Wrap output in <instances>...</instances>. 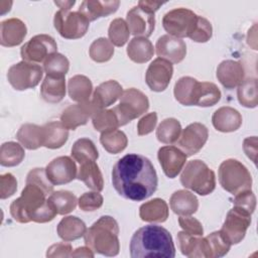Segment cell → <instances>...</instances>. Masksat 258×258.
Here are the masks:
<instances>
[{"label":"cell","instance_id":"cell-24","mask_svg":"<svg viewBox=\"0 0 258 258\" xmlns=\"http://www.w3.org/2000/svg\"><path fill=\"white\" fill-rule=\"evenodd\" d=\"M122 94V86L115 80H109L100 84L95 89L91 101L97 110L105 109L113 105Z\"/></svg>","mask_w":258,"mask_h":258},{"label":"cell","instance_id":"cell-43","mask_svg":"<svg viewBox=\"0 0 258 258\" xmlns=\"http://www.w3.org/2000/svg\"><path fill=\"white\" fill-rule=\"evenodd\" d=\"M89 54L91 58L96 62H106L113 56L114 46L109 39L105 37H99L91 43Z\"/></svg>","mask_w":258,"mask_h":258},{"label":"cell","instance_id":"cell-20","mask_svg":"<svg viewBox=\"0 0 258 258\" xmlns=\"http://www.w3.org/2000/svg\"><path fill=\"white\" fill-rule=\"evenodd\" d=\"M97 111L92 101L70 105L60 114V122L71 130L77 129L79 126L87 124L88 120Z\"/></svg>","mask_w":258,"mask_h":258},{"label":"cell","instance_id":"cell-34","mask_svg":"<svg viewBox=\"0 0 258 258\" xmlns=\"http://www.w3.org/2000/svg\"><path fill=\"white\" fill-rule=\"evenodd\" d=\"M127 55L136 63H144L150 60L154 54L153 44L146 37H134L127 46Z\"/></svg>","mask_w":258,"mask_h":258},{"label":"cell","instance_id":"cell-48","mask_svg":"<svg viewBox=\"0 0 258 258\" xmlns=\"http://www.w3.org/2000/svg\"><path fill=\"white\" fill-rule=\"evenodd\" d=\"M104 199L99 191L84 192L78 200L79 208L84 212H95L103 206Z\"/></svg>","mask_w":258,"mask_h":258},{"label":"cell","instance_id":"cell-32","mask_svg":"<svg viewBox=\"0 0 258 258\" xmlns=\"http://www.w3.org/2000/svg\"><path fill=\"white\" fill-rule=\"evenodd\" d=\"M17 140L28 150H35L43 146V126L25 123L16 133Z\"/></svg>","mask_w":258,"mask_h":258},{"label":"cell","instance_id":"cell-12","mask_svg":"<svg viewBox=\"0 0 258 258\" xmlns=\"http://www.w3.org/2000/svg\"><path fill=\"white\" fill-rule=\"evenodd\" d=\"M250 225L251 214L242 208L234 206L227 213L220 232L231 245H235L244 239Z\"/></svg>","mask_w":258,"mask_h":258},{"label":"cell","instance_id":"cell-2","mask_svg":"<svg viewBox=\"0 0 258 258\" xmlns=\"http://www.w3.org/2000/svg\"><path fill=\"white\" fill-rule=\"evenodd\" d=\"M132 258H173L175 247L170 233L163 227L147 225L139 228L130 241Z\"/></svg>","mask_w":258,"mask_h":258},{"label":"cell","instance_id":"cell-15","mask_svg":"<svg viewBox=\"0 0 258 258\" xmlns=\"http://www.w3.org/2000/svg\"><path fill=\"white\" fill-rule=\"evenodd\" d=\"M173 75V67L166 59L157 57L148 66L145 82L153 92H163L169 85Z\"/></svg>","mask_w":258,"mask_h":258},{"label":"cell","instance_id":"cell-18","mask_svg":"<svg viewBox=\"0 0 258 258\" xmlns=\"http://www.w3.org/2000/svg\"><path fill=\"white\" fill-rule=\"evenodd\" d=\"M187 155L175 146H162L157 152V158L164 174L169 178L176 177L183 168Z\"/></svg>","mask_w":258,"mask_h":258},{"label":"cell","instance_id":"cell-55","mask_svg":"<svg viewBox=\"0 0 258 258\" xmlns=\"http://www.w3.org/2000/svg\"><path fill=\"white\" fill-rule=\"evenodd\" d=\"M243 149L246 155L256 163V155H257V137H247L243 142Z\"/></svg>","mask_w":258,"mask_h":258},{"label":"cell","instance_id":"cell-10","mask_svg":"<svg viewBox=\"0 0 258 258\" xmlns=\"http://www.w3.org/2000/svg\"><path fill=\"white\" fill-rule=\"evenodd\" d=\"M53 25L61 37L78 39L87 33L90 21L79 11L59 9L54 14Z\"/></svg>","mask_w":258,"mask_h":258},{"label":"cell","instance_id":"cell-16","mask_svg":"<svg viewBox=\"0 0 258 258\" xmlns=\"http://www.w3.org/2000/svg\"><path fill=\"white\" fill-rule=\"evenodd\" d=\"M77 165L74 158L59 156L52 159L45 167L46 176L53 185L66 184L77 178Z\"/></svg>","mask_w":258,"mask_h":258},{"label":"cell","instance_id":"cell-40","mask_svg":"<svg viewBox=\"0 0 258 258\" xmlns=\"http://www.w3.org/2000/svg\"><path fill=\"white\" fill-rule=\"evenodd\" d=\"M100 142L106 151L111 154H117L127 147L128 139L123 131L115 129L103 132L100 136Z\"/></svg>","mask_w":258,"mask_h":258},{"label":"cell","instance_id":"cell-45","mask_svg":"<svg viewBox=\"0 0 258 258\" xmlns=\"http://www.w3.org/2000/svg\"><path fill=\"white\" fill-rule=\"evenodd\" d=\"M130 31L126 21L123 18H115L111 21L108 36L112 44L116 46H123L129 39Z\"/></svg>","mask_w":258,"mask_h":258},{"label":"cell","instance_id":"cell-50","mask_svg":"<svg viewBox=\"0 0 258 258\" xmlns=\"http://www.w3.org/2000/svg\"><path fill=\"white\" fill-rule=\"evenodd\" d=\"M233 204L235 207L242 208L252 215L256 208V197L251 189L244 190L235 196Z\"/></svg>","mask_w":258,"mask_h":258},{"label":"cell","instance_id":"cell-54","mask_svg":"<svg viewBox=\"0 0 258 258\" xmlns=\"http://www.w3.org/2000/svg\"><path fill=\"white\" fill-rule=\"evenodd\" d=\"M73 247L71 244L62 242L51 245L46 252V257H71Z\"/></svg>","mask_w":258,"mask_h":258},{"label":"cell","instance_id":"cell-21","mask_svg":"<svg viewBox=\"0 0 258 258\" xmlns=\"http://www.w3.org/2000/svg\"><path fill=\"white\" fill-rule=\"evenodd\" d=\"M177 242L182 255L188 258H212L211 249L206 238L181 231L177 233Z\"/></svg>","mask_w":258,"mask_h":258},{"label":"cell","instance_id":"cell-56","mask_svg":"<svg viewBox=\"0 0 258 258\" xmlns=\"http://www.w3.org/2000/svg\"><path fill=\"white\" fill-rule=\"evenodd\" d=\"M164 3L163 2H155V1H139L138 2V6L140 8H142L143 10H146L148 12L154 13L155 11H157L159 9V7H161Z\"/></svg>","mask_w":258,"mask_h":258},{"label":"cell","instance_id":"cell-44","mask_svg":"<svg viewBox=\"0 0 258 258\" xmlns=\"http://www.w3.org/2000/svg\"><path fill=\"white\" fill-rule=\"evenodd\" d=\"M70 69V61L61 53L54 52L43 61V71L46 75L64 77Z\"/></svg>","mask_w":258,"mask_h":258},{"label":"cell","instance_id":"cell-53","mask_svg":"<svg viewBox=\"0 0 258 258\" xmlns=\"http://www.w3.org/2000/svg\"><path fill=\"white\" fill-rule=\"evenodd\" d=\"M157 123L156 112H151L143 116L137 123V133L139 136H144L151 133Z\"/></svg>","mask_w":258,"mask_h":258},{"label":"cell","instance_id":"cell-19","mask_svg":"<svg viewBox=\"0 0 258 258\" xmlns=\"http://www.w3.org/2000/svg\"><path fill=\"white\" fill-rule=\"evenodd\" d=\"M155 51L158 57L166 59L171 63H178L186 55V44L180 38L164 34L157 39Z\"/></svg>","mask_w":258,"mask_h":258},{"label":"cell","instance_id":"cell-38","mask_svg":"<svg viewBox=\"0 0 258 258\" xmlns=\"http://www.w3.org/2000/svg\"><path fill=\"white\" fill-rule=\"evenodd\" d=\"M25 152L17 142L8 141L1 145L0 148V163L2 166L12 167L20 164L24 159Z\"/></svg>","mask_w":258,"mask_h":258},{"label":"cell","instance_id":"cell-9","mask_svg":"<svg viewBox=\"0 0 258 258\" xmlns=\"http://www.w3.org/2000/svg\"><path fill=\"white\" fill-rule=\"evenodd\" d=\"M198 16L187 8H175L166 12L162 18V26L168 35L176 38L189 37L194 32Z\"/></svg>","mask_w":258,"mask_h":258},{"label":"cell","instance_id":"cell-6","mask_svg":"<svg viewBox=\"0 0 258 258\" xmlns=\"http://www.w3.org/2000/svg\"><path fill=\"white\" fill-rule=\"evenodd\" d=\"M180 182L200 196H207L216 187L215 172L201 159L188 161L180 174Z\"/></svg>","mask_w":258,"mask_h":258},{"label":"cell","instance_id":"cell-8","mask_svg":"<svg viewBox=\"0 0 258 258\" xmlns=\"http://www.w3.org/2000/svg\"><path fill=\"white\" fill-rule=\"evenodd\" d=\"M149 109V101L141 91L130 88L123 91L120 103L113 108L116 113L120 126H124L133 119L140 117Z\"/></svg>","mask_w":258,"mask_h":258},{"label":"cell","instance_id":"cell-28","mask_svg":"<svg viewBox=\"0 0 258 258\" xmlns=\"http://www.w3.org/2000/svg\"><path fill=\"white\" fill-rule=\"evenodd\" d=\"M40 96L47 103H59L66 96L64 77L46 75L40 87Z\"/></svg>","mask_w":258,"mask_h":258},{"label":"cell","instance_id":"cell-33","mask_svg":"<svg viewBox=\"0 0 258 258\" xmlns=\"http://www.w3.org/2000/svg\"><path fill=\"white\" fill-rule=\"evenodd\" d=\"M77 178L95 191L100 192L104 188L103 175L96 161H86L81 163Z\"/></svg>","mask_w":258,"mask_h":258},{"label":"cell","instance_id":"cell-11","mask_svg":"<svg viewBox=\"0 0 258 258\" xmlns=\"http://www.w3.org/2000/svg\"><path fill=\"white\" fill-rule=\"evenodd\" d=\"M43 69L36 63L21 60L11 66L7 72L9 84L17 91L35 88L41 81Z\"/></svg>","mask_w":258,"mask_h":258},{"label":"cell","instance_id":"cell-31","mask_svg":"<svg viewBox=\"0 0 258 258\" xmlns=\"http://www.w3.org/2000/svg\"><path fill=\"white\" fill-rule=\"evenodd\" d=\"M87 227L84 221L75 216H68L62 218L56 228L58 237L66 242L80 239L85 235Z\"/></svg>","mask_w":258,"mask_h":258},{"label":"cell","instance_id":"cell-3","mask_svg":"<svg viewBox=\"0 0 258 258\" xmlns=\"http://www.w3.org/2000/svg\"><path fill=\"white\" fill-rule=\"evenodd\" d=\"M175 100L183 106L211 107L221 100V91L211 82H199L192 77L179 78L173 88Z\"/></svg>","mask_w":258,"mask_h":258},{"label":"cell","instance_id":"cell-41","mask_svg":"<svg viewBox=\"0 0 258 258\" xmlns=\"http://www.w3.org/2000/svg\"><path fill=\"white\" fill-rule=\"evenodd\" d=\"M49 202L55 208L57 215H67L77 207V197L70 190L52 191L48 197Z\"/></svg>","mask_w":258,"mask_h":258},{"label":"cell","instance_id":"cell-14","mask_svg":"<svg viewBox=\"0 0 258 258\" xmlns=\"http://www.w3.org/2000/svg\"><path fill=\"white\" fill-rule=\"evenodd\" d=\"M209 137L208 128L199 122L187 125L180 133L176 145L187 156L197 154L206 144Z\"/></svg>","mask_w":258,"mask_h":258},{"label":"cell","instance_id":"cell-30","mask_svg":"<svg viewBox=\"0 0 258 258\" xmlns=\"http://www.w3.org/2000/svg\"><path fill=\"white\" fill-rule=\"evenodd\" d=\"M69 129L59 121H51L43 125V146L49 149L60 148L68 141Z\"/></svg>","mask_w":258,"mask_h":258},{"label":"cell","instance_id":"cell-7","mask_svg":"<svg viewBox=\"0 0 258 258\" xmlns=\"http://www.w3.org/2000/svg\"><path fill=\"white\" fill-rule=\"evenodd\" d=\"M218 176L221 186L233 196L251 189V173L248 168L237 159L229 158L224 160L219 166Z\"/></svg>","mask_w":258,"mask_h":258},{"label":"cell","instance_id":"cell-58","mask_svg":"<svg viewBox=\"0 0 258 258\" xmlns=\"http://www.w3.org/2000/svg\"><path fill=\"white\" fill-rule=\"evenodd\" d=\"M75 3L76 1H54V4L62 10H71L72 6H74Z\"/></svg>","mask_w":258,"mask_h":258},{"label":"cell","instance_id":"cell-4","mask_svg":"<svg viewBox=\"0 0 258 258\" xmlns=\"http://www.w3.org/2000/svg\"><path fill=\"white\" fill-rule=\"evenodd\" d=\"M119 226L117 221L111 216H102L89 229H87L84 239L85 244L104 256L113 257L119 254Z\"/></svg>","mask_w":258,"mask_h":258},{"label":"cell","instance_id":"cell-13","mask_svg":"<svg viewBox=\"0 0 258 258\" xmlns=\"http://www.w3.org/2000/svg\"><path fill=\"white\" fill-rule=\"evenodd\" d=\"M54 38L48 34H37L25 42L20 49L23 60L32 63H41L47 56L57 52Z\"/></svg>","mask_w":258,"mask_h":258},{"label":"cell","instance_id":"cell-46","mask_svg":"<svg viewBox=\"0 0 258 258\" xmlns=\"http://www.w3.org/2000/svg\"><path fill=\"white\" fill-rule=\"evenodd\" d=\"M210 249H211V253H212V257H223L225 256L230 248H231V244L224 238V236L221 234L220 231H216L211 233L210 235H208L206 237Z\"/></svg>","mask_w":258,"mask_h":258},{"label":"cell","instance_id":"cell-25","mask_svg":"<svg viewBox=\"0 0 258 258\" xmlns=\"http://www.w3.org/2000/svg\"><path fill=\"white\" fill-rule=\"evenodd\" d=\"M212 123L216 130L229 133L238 130L242 125V116L238 110L225 106L217 109L212 116Z\"/></svg>","mask_w":258,"mask_h":258},{"label":"cell","instance_id":"cell-57","mask_svg":"<svg viewBox=\"0 0 258 258\" xmlns=\"http://www.w3.org/2000/svg\"><path fill=\"white\" fill-rule=\"evenodd\" d=\"M94 256H95V253L88 246L77 248L72 252V255H71V257H91V258H93Z\"/></svg>","mask_w":258,"mask_h":258},{"label":"cell","instance_id":"cell-26","mask_svg":"<svg viewBox=\"0 0 258 258\" xmlns=\"http://www.w3.org/2000/svg\"><path fill=\"white\" fill-rule=\"evenodd\" d=\"M120 1H98V0H85L81 3L79 12H81L89 21H95L100 17H106L117 11Z\"/></svg>","mask_w":258,"mask_h":258},{"label":"cell","instance_id":"cell-22","mask_svg":"<svg viewBox=\"0 0 258 258\" xmlns=\"http://www.w3.org/2000/svg\"><path fill=\"white\" fill-rule=\"evenodd\" d=\"M216 76L224 88L231 90L238 87L244 81L245 70L240 61L226 59L218 66Z\"/></svg>","mask_w":258,"mask_h":258},{"label":"cell","instance_id":"cell-52","mask_svg":"<svg viewBox=\"0 0 258 258\" xmlns=\"http://www.w3.org/2000/svg\"><path fill=\"white\" fill-rule=\"evenodd\" d=\"M178 224L182 228V230L190 235L195 236H203L204 228L202 223L190 216H179Z\"/></svg>","mask_w":258,"mask_h":258},{"label":"cell","instance_id":"cell-37","mask_svg":"<svg viewBox=\"0 0 258 258\" xmlns=\"http://www.w3.org/2000/svg\"><path fill=\"white\" fill-rule=\"evenodd\" d=\"M181 133V125L175 118H166L156 129V138L163 144L175 143Z\"/></svg>","mask_w":258,"mask_h":258},{"label":"cell","instance_id":"cell-17","mask_svg":"<svg viewBox=\"0 0 258 258\" xmlns=\"http://www.w3.org/2000/svg\"><path fill=\"white\" fill-rule=\"evenodd\" d=\"M126 23L130 33L135 37H148L155 28L154 13L143 10L138 5L132 7L126 16Z\"/></svg>","mask_w":258,"mask_h":258},{"label":"cell","instance_id":"cell-39","mask_svg":"<svg viewBox=\"0 0 258 258\" xmlns=\"http://www.w3.org/2000/svg\"><path fill=\"white\" fill-rule=\"evenodd\" d=\"M237 98L239 103L246 108H255L258 105L256 78L244 79L238 86Z\"/></svg>","mask_w":258,"mask_h":258},{"label":"cell","instance_id":"cell-36","mask_svg":"<svg viewBox=\"0 0 258 258\" xmlns=\"http://www.w3.org/2000/svg\"><path fill=\"white\" fill-rule=\"evenodd\" d=\"M72 157L80 164L86 161H96L99 152L94 142L89 138L78 139L72 147Z\"/></svg>","mask_w":258,"mask_h":258},{"label":"cell","instance_id":"cell-47","mask_svg":"<svg viewBox=\"0 0 258 258\" xmlns=\"http://www.w3.org/2000/svg\"><path fill=\"white\" fill-rule=\"evenodd\" d=\"M212 35H213V27L211 22L207 18L199 15L196 28L188 38H190L195 42L204 43L209 41Z\"/></svg>","mask_w":258,"mask_h":258},{"label":"cell","instance_id":"cell-23","mask_svg":"<svg viewBox=\"0 0 258 258\" xmlns=\"http://www.w3.org/2000/svg\"><path fill=\"white\" fill-rule=\"evenodd\" d=\"M27 28L19 18H8L0 23V43L2 46L19 45L26 36Z\"/></svg>","mask_w":258,"mask_h":258},{"label":"cell","instance_id":"cell-49","mask_svg":"<svg viewBox=\"0 0 258 258\" xmlns=\"http://www.w3.org/2000/svg\"><path fill=\"white\" fill-rule=\"evenodd\" d=\"M26 182H31L40 186L47 192V195H50L53 191V184L47 178L45 168L36 167L31 169L26 176Z\"/></svg>","mask_w":258,"mask_h":258},{"label":"cell","instance_id":"cell-42","mask_svg":"<svg viewBox=\"0 0 258 258\" xmlns=\"http://www.w3.org/2000/svg\"><path fill=\"white\" fill-rule=\"evenodd\" d=\"M92 123L94 128L101 133L115 130L120 127L118 117L113 109H100L92 115Z\"/></svg>","mask_w":258,"mask_h":258},{"label":"cell","instance_id":"cell-5","mask_svg":"<svg viewBox=\"0 0 258 258\" xmlns=\"http://www.w3.org/2000/svg\"><path fill=\"white\" fill-rule=\"evenodd\" d=\"M47 196V192L40 186L26 182L20 197L10 205L12 218L21 224L31 222L35 214L46 204Z\"/></svg>","mask_w":258,"mask_h":258},{"label":"cell","instance_id":"cell-51","mask_svg":"<svg viewBox=\"0 0 258 258\" xmlns=\"http://www.w3.org/2000/svg\"><path fill=\"white\" fill-rule=\"evenodd\" d=\"M17 190V180L13 174L7 172L0 176V198L5 200L13 196Z\"/></svg>","mask_w":258,"mask_h":258},{"label":"cell","instance_id":"cell-29","mask_svg":"<svg viewBox=\"0 0 258 258\" xmlns=\"http://www.w3.org/2000/svg\"><path fill=\"white\" fill-rule=\"evenodd\" d=\"M139 217L144 222L163 223L168 218V206L164 200L155 198L140 206Z\"/></svg>","mask_w":258,"mask_h":258},{"label":"cell","instance_id":"cell-1","mask_svg":"<svg viewBox=\"0 0 258 258\" xmlns=\"http://www.w3.org/2000/svg\"><path fill=\"white\" fill-rule=\"evenodd\" d=\"M112 183L124 199L141 202L156 191L158 179L156 170L147 157L129 153L113 166Z\"/></svg>","mask_w":258,"mask_h":258},{"label":"cell","instance_id":"cell-35","mask_svg":"<svg viewBox=\"0 0 258 258\" xmlns=\"http://www.w3.org/2000/svg\"><path fill=\"white\" fill-rule=\"evenodd\" d=\"M93 91V84L91 80L83 75H76L68 82V92L70 98L78 103L90 101Z\"/></svg>","mask_w":258,"mask_h":258},{"label":"cell","instance_id":"cell-27","mask_svg":"<svg viewBox=\"0 0 258 258\" xmlns=\"http://www.w3.org/2000/svg\"><path fill=\"white\" fill-rule=\"evenodd\" d=\"M169 205L172 212L178 216H190L199 209L197 197L186 189L174 191L170 197Z\"/></svg>","mask_w":258,"mask_h":258}]
</instances>
